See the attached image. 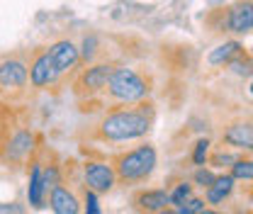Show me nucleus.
Returning <instances> with one entry per match:
<instances>
[{
	"mask_svg": "<svg viewBox=\"0 0 253 214\" xmlns=\"http://www.w3.org/2000/svg\"><path fill=\"white\" fill-rule=\"evenodd\" d=\"M112 71H115L112 63H97V66H90V68L81 76L78 88H83L85 92H100L102 88H107Z\"/></svg>",
	"mask_w": 253,
	"mask_h": 214,
	"instance_id": "8",
	"label": "nucleus"
},
{
	"mask_svg": "<svg viewBox=\"0 0 253 214\" xmlns=\"http://www.w3.org/2000/svg\"><path fill=\"white\" fill-rule=\"evenodd\" d=\"M249 95H251V100H253V78H251V83H249Z\"/></svg>",
	"mask_w": 253,
	"mask_h": 214,
	"instance_id": "26",
	"label": "nucleus"
},
{
	"mask_svg": "<svg viewBox=\"0 0 253 214\" xmlns=\"http://www.w3.org/2000/svg\"><path fill=\"white\" fill-rule=\"evenodd\" d=\"M229 173L236 178V180H253V158H239Z\"/></svg>",
	"mask_w": 253,
	"mask_h": 214,
	"instance_id": "16",
	"label": "nucleus"
},
{
	"mask_svg": "<svg viewBox=\"0 0 253 214\" xmlns=\"http://www.w3.org/2000/svg\"><path fill=\"white\" fill-rule=\"evenodd\" d=\"M224 32L249 34L253 32V0H236L224 12Z\"/></svg>",
	"mask_w": 253,
	"mask_h": 214,
	"instance_id": "5",
	"label": "nucleus"
},
{
	"mask_svg": "<svg viewBox=\"0 0 253 214\" xmlns=\"http://www.w3.org/2000/svg\"><path fill=\"white\" fill-rule=\"evenodd\" d=\"M134 205L141 212H166L170 207V192L168 190H141L134 197Z\"/></svg>",
	"mask_w": 253,
	"mask_h": 214,
	"instance_id": "10",
	"label": "nucleus"
},
{
	"mask_svg": "<svg viewBox=\"0 0 253 214\" xmlns=\"http://www.w3.org/2000/svg\"><path fill=\"white\" fill-rule=\"evenodd\" d=\"M210 139H200L197 144H195V149H192V163L195 166H205L207 163V158H210Z\"/></svg>",
	"mask_w": 253,
	"mask_h": 214,
	"instance_id": "20",
	"label": "nucleus"
},
{
	"mask_svg": "<svg viewBox=\"0 0 253 214\" xmlns=\"http://www.w3.org/2000/svg\"><path fill=\"white\" fill-rule=\"evenodd\" d=\"M251 202H253V197H251Z\"/></svg>",
	"mask_w": 253,
	"mask_h": 214,
	"instance_id": "28",
	"label": "nucleus"
},
{
	"mask_svg": "<svg viewBox=\"0 0 253 214\" xmlns=\"http://www.w3.org/2000/svg\"><path fill=\"white\" fill-rule=\"evenodd\" d=\"M149 92H151L149 81L129 66L115 68L112 76H110V83H107V95L115 102H122V105H136V102L146 100Z\"/></svg>",
	"mask_w": 253,
	"mask_h": 214,
	"instance_id": "3",
	"label": "nucleus"
},
{
	"mask_svg": "<svg viewBox=\"0 0 253 214\" xmlns=\"http://www.w3.org/2000/svg\"><path fill=\"white\" fill-rule=\"evenodd\" d=\"M49 54H51V59L56 63V68H59V73H66V71H71V68H76V63L81 61V51L68 42V39H61V42H56L51 49H49Z\"/></svg>",
	"mask_w": 253,
	"mask_h": 214,
	"instance_id": "11",
	"label": "nucleus"
},
{
	"mask_svg": "<svg viewBox=\"0 0 253 214\" xmlns=\"http://www.w3.org/2000/svg\"><path fill=\"white\" fill-rule=\"evenodd\" d=\"M175 212L178 214H202L207 212V200H202V197H190L185 205H180V207H175Z\"/></svg>",
	"mask_w": 253,
	"mask_h": 214,
	"instance_id": "18",
	"label": "nucleus"
},
{
	"mask_svg": "<svg viewBox=\"0 0 253 214\" xmlns=\"http://www.w3.org/2000/svg\"><path fill=\"white\" fill-rule=\"evenodd\" d=\"M83 175H85V185H88L90 190H95L97 195L110 192V190L115 187V183L120 180L115 166H110V163H105V161H88L85 168H83Z\"/></svg>",
	"mask_w": 253,
	"mask_h": 214,
	"instance_id": "4",
	"label": "nucleus"
},
{
	"mask_svg": "<svg viewBox=\"0 0 253 214\" xmlns=\"http://www.w3.org/2000/svg\"><path fill=\"white\" fill-rule=\"evenodd\" d=\"M56 76H59V68H56V63H54L49 51L34 56V61H32V66H30V81L34 88L51 86V83L56 81Z\"/></svg>",
	"mask_w": 253,
	"mask_h": 214,
	"instance_id": "7",
	"label": "nucleus"
},
{
	"mask_svg": "<svg viewBox=\"0 0 253 214\" xmlns=\"http://www.w3.org/2000/svg\"><path fill=\"white\" fill-rule=\"evenodd\" d=\"M49 202H51V210L56 214H78V200L63 187V185H54L51 187V195H49Z\"/></svg>",
	"mask_w": 253,
	"mask_h": 214,
	"instance_id": "13",
	"label": "nucleus"
},
{
	"mask_svg": "<svg viewBox=\"0 0 253 214\" xmlns=\"http://www.w3.org/2000/svg\"><path fill=\"white\" fill-rule=\"evenodd\" d=\"M85 212L88 214H100V207H97V192L95 190H85Z\"/></svg>",
	"mask_w": 253,
	"mask_h": 214,
	"instance_id": "23",
	"label": "nucleus"
},
{
	"mask_svg": "<svg viewBox=\"0 0 253 214\" xmlns=\"http://www.w3.org/2000/svg\"><path fill=\"white\" fill-rule=\"evenodd\" d=\"M156 149L144 144V146H136V149H131L126 153H120L115 158V171H117V178L122 183H144L156 171Z\"/></svg>",
	"mask_w": 253,
	"mask_h": 214,
	"instance_id": "2",
	"label": "nucleus"
},
{
	"mask_svg": "<svg viewBox=\"0 0 253 214\" xmlns=\"http://www.w3.org/2000/svg\"><path fill=\"white\" fill-rule=\"evenodd\" d=\"M221 141L236 151H253V122H231L221 131Z\"/></svg>",
	"mask_w": 253,
	"mask_h": 214,
	"instance_id": "6",
	"label": "nucleus"
},
{
	"mask_svg": "<svg viewBox=\"0 0 253 214\" xmlns=\"http://www.w3.org/2000/svg\"><path fill=\"white\" fill-rule=\"evenodd\" d=\"M241 54H244V46L239 42H224V44L214 46L207 54V63L210 66H229L234 59H239Z\"/></svg>",
	"mask_w": 253,
	"mask_h": 214,
	"instance_id": "14",
	"label": "nucleus"
},
{
	"mask_svg": "<svg viewBox=\"0 0 253 214\" xmlns=\"http://www.w3.org/2000/svg\"><path fill=\"white\" fill-rule=\"evenodd\" d=\"M214 178H217V173H212V171L205 168V166H197V171H195V175H192V183L197 185V187H202V190H207L210 185L214 183Z\"/></svg>",
	"mask_w": 253,
	"mask_h": 214,
	"instance_id": "21",
	"label": "nucleus"
},
{
	"mask_svg": "<svg viewBox=\"0 0 253 214\" xmlns=\"http://www.w3.org/2000/svg\"><path fill=\"white\" fill-rule=\"evenodd\" d=\"M236 161H239L236 153H229V151H224V149L212 156V166H214V168H231Z\"/></svg>",
	"mask_w": 253,
	"mask_h": 214,
	"instance_id": "22",
	"label": "nucleus"
},
{
	"mask_svg": "<svg viewBox=\"0 0 253 214\" xmlns=\"http://www.w3.org/2000/svg\"><path fill=\"white\" fill-rule=\"evenodd\" d=\"M251 56H253V46H251Z\"/></svg>",
	"mask_w": 253,
	"mask_h": 214,
	"instance_id": "27",
	"label": "nucleus"
},
{
	"mask_svg": "<svg viewBox=\"0 0 253 214\" xmlns=\"http://www.w3.org/2000/svg\"><path fill=\"white\" fill-rule=\"evenodd\" d=\"M190 197H192V185L190 183H178L173 190H170V207H180V205H185Z\"/></svg>",
	"mask_w": 253,
	"mask_h": 214,
	"instance_id": "17",
	"label": "nucleus"
},
{
	"mask_svg": "<svg viewBox=\"0 0 253 214\" xmlns=\"http://www.w3.org/2000/svg\"><path fill=\"white\" fill-rule=\"evenodd\" d=\"M44 192H46V185H44V173L39 166L32 168L30 175V187H27V197H30L32 207H44Z\"/></svg>",
	"mask_w": 253,
	"mask_h": 214,
	"instance_id": "15",
	"label": "nucleus"
},
{
	"mask_svg": "<svg viewBox=\"0 0 253 214\" xmlns=\"http://www.w3.org/2000/svg\"><path fill=\"white\" fill-rule=\"evenodd\" d=\"M27 83V66L20 59H7L0 63V86L2 88H20Z\"/></svg>",
	"mask_w": 253,
	"mask_h": 214,
	"instance_id": "12",
	"label": "nucleus"
},
{
	"mask_svg": "<svg viewBox=\"0 0 253 214\" xmlns=\"http://www.w3.org/2000/svg\"><path fill=\"white\" fill-rule=\"evenodd\" d=\"M234 190H236V178L231 173H221V175L214 178V183L205 190V200H207V205L219 207L234 195Z\"/></svg>",
	"mask_w": 253,
	"mask_h": 214,
	"instance_id": "9",
	"label": "nucleus"
},
{
	"mask_svg": "<svg viewBox=\"0 0 253 214\" xmlns=\"http://www.w3.org/2000/svg\"><path fill=\"white\" fill-rule=\"evenodd\" d=\"M7 212H22V207H17V205H2L0 214H7Z\"/></svg>",
	"mask_w": 253,
	"mask_h": 214,
	"instance_id": "25",
	"label": "nucleus"
},
{
	"mask_svg": "<svg viewBox=\"0 0 253 214\" xmlns=\"http://www.w3.org/2000/svg\"><path fill=\"white\" fill-rule=\"evenodd\" d=\"M229 68H231L236 76H253V56L241 54L239 59H234V61L229 63Z\"/></svg>",
	"mask_w": 253,
	"mask_h": 214,
	"instance_id": "19",
	"label": "nucleus"
},
{
	"mask_svg": "<svg viewBox=\"0 0 253 214\" xmlns=\"http://www.w3.org/2000/svg\"><path fill=\"white\" fill-rule=\"evenodd\" d=\"M151 124H154L151 107L146 105L122 107L105 115V120L100 122V136L107 141H134V139L146 136L151 131Z\"/></svg>",
	"mask_w": 253,
	"mask_h": 214,
	"instance_id": "1",
	"label": "nucleus"
},
{
	"mask_svg": "<svg viewBox=\"0 0 253 214\" xmlns=\"http://www.w3.org/2000/svg\"><path fill=\"white\" fill-rule=\"evenodd\" d=\"M95 44H97L95 37H85V39H83V51H81V56H83L85 61H90L95 56Z\"/></svg>",
	"mask_w": 253,
	"mask_h": 214,
	"instance_id": "24",
	"label": "nucleus"
}]
</instances>
